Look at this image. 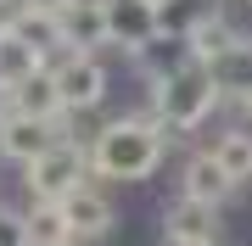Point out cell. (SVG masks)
<instances>
[{
    "mask_svg": "<svg viewBox=\"0 0 252 246\" xmlns=\"http://www.w3.org/2000/svg\"><path fill=\"white\" fill-rule=\"evenodd\" d=\"M39 67H45V56H39L34 45H23L11 28H0V84H17L28 73H39Z\"/></svg>",
    "mask_w": 252,
    "mask_h": 246,
    "instance_id": "e0dca14e",
    "label": "cell"
},
{
    "mask_svg": "<svg viewBox=\"0 0 252 246\" xmlns=\"http://www.w3.org/2000/svg\"><path fill=\"white\" fill-rule=\"evenodd\" d=\"M157 6H162V0H157Z\"/></svg>",
    "mask_w": 252,
    "mask_h": 246,
    "instance_id": "7402d4cb",
    "label": "cell"
},
{
    "mask_svg": "<svg viewBox=\"0 0 252 246\" xmlns=\"http://www.w3.org/2000/svg\"><path fill=\"white\" fill-rule=\"evenodd\" d=\"M6 28L23 39V45H34L45 62H51V56H62V51H73L67 34H62V11H51V6H17Z\"/></svg>",
    "mask_w": 252,
    "mask_h": 246,
    "instance_id": "9c48e42d",
    "label": "cell"
},
{
    "mask_svg": "<svg viewBox=\"0 0 252 246\" xmlns=\"http://www.w3.org/2000/svg\"><path fill=\"white\" fill-rule=\"evenodd\" d=\"M207 11H213V0H162V6H157V28H162V34H190V28H196L202 17H207Z\"/></svg>",
    "mask_w": 252,
    "mask_h": 246,
    "instance_id": "ac0fdd59",
    "label": "cell"
},
{
    "mask_svg": "<svg viewBox=\"0 0 252 246\" xmlns=\"http://www.w3.org/2000/svg\"><path fill=\"white\" fill-rule=\"evenodd\" d=\"M62 34L73 51H107V6L101 0H67L62 6Z\"/></svg>",
    "mask_w": 252,
    "mask_h": 246,
    "instance_id": "7c38bea8",
    "label": "cell"
},
{
    "mask_svg": "<svg viewBox=\"0 0 252 246\" xmlns=\"http://www.w3.org/2000/svg\"><path fill=\"white\" fill-rule=\"evenodd\" d=\"M162 235H190V241H224V219H219L213 201L196 196H174L162 213Z\"/></svg>",
    "mask_w": 252,
    "mask_h": 246,
    "instance_id": "30bf717a",
    "label": "cell"
},
{
    "mask_svg": "<svg viewBox=\"0 0 252 246\" xmlns=\"http://www.w3.org/2000/svg\"><path fill=\"white\" fill-rule=\"evenodd\" d=\"M84 179H90V151L73 146V140H56L45 157H34V163L23 168L28 201H62L67 191H79Z\"/></svg>",
    "mask_w": 252,
    "mask_h": 246,
    "instance_id": "277c9868",
    "label": "cell"
},
{
    "mask_svg": "<svg viewBox=\"0 0 252 246\" xmlns=\"http://www.w3.org/2000/svg\"><path fill=\"white\" fill-rule=\"evenodd\" d=\"M51 73H56V90H62V112H90V107H107L112 95V67L101 51H62L51 56Z\"/></svg>",
    "mask_w": 252,
    "mask_h": 246,
    "instance_id": "3957f363",
    "label": "cell"
},
{
    "mask_svg": "<svg viewBox=\"0 0 252 246\" xmlns=\"http://www.w3.org/2000/svg\"><path fill=\"white\" fill-rule=\"evenodd\" d=\"M213 79H219V90H224V101H235V107L252 95V34H241V39L213 62Z\"/></svg>",
    "mask_w": 252,
    "mask_h": 246,
    "instance_id": "5bb4252c",
    "label": "cell"
},
{
    "mask_svg": "<svg viewBox=\"0 0 252 246\" xmlns=\"http://www.w3.org/2000/svg\"><path fill=\"white\" fill-rule=\"evenodd\" d=\"M219 107H224V90H219V79H213L207 62H185V67H174V73L146 84V112H152L168 135L202 129Z\"/></svg>",
    "mask_w": 252,
    "mask_h": 246,
    "instance_id": "7a4b0ae2",
    "label": "cell"
},
{
    "mask_svg": "<svg viewBox=\"0 0 252 246\" xmlns=\"http://www.w3.org/2000/svg\"><path fill=\"white\" fill-rule=\"evenodd\" d=\"M157 34V0H107V51H124L135 62Z\"/></svg>",
    "mask_w": 252,
    "mask_h": 246,
    "instance_id": "8992f818",
    "label": "cell"
},
{
    "mask_svg": "<svg viewBox=\"0 0 252 246\" xmlns=\"http://www.w3.org/2000/svg\"><path fill=\"white\" fill-rule=\"evenodd\" d=\"M73 246H79V241H73Z\"/></svg>",
    "mask_w": 252,
    "mask_h": 246,
    "instance_id": "603a6c76",
    "label": "cell"
},
{
    "mask_svg": "<svg viewBox=\"0 0 252 246\" xmlns=\"http://www.w3.org/2000/svg\"><path fill=\"white\" fill-rule=\"evenodd\" d=\"M0 246H28V219H23V207H0Z\"/></svg>",
    "mask_w": 252,
    "mask_h": 246,
    "instance_id": "d6986e66",
    "label": "cell"
},
{
    "mask_svg": "<svg viewBox=\"0 0 252 246\" xmlns=\"http://www.w3.org/2000/svg\"><path fill=\"white\" fill-rule=\"evenodd\" d=\"M168 129H162L152 112H124V118H107V129L90 146V173L107 185H146L168 157Z\"/></svg>",
    "mask_w": 252,
    "mask_h": 246,
    "instance_id": "6da1fadb",
    "label": "cell"
},
{
    "mask_svg": "<svg viewBox=\"0 0 252 246\" xmlns=\"http://www.w3.org/2000/svg\"><path fill=\"white\" fill-rule=\"evenodd\" d=\"M56 140H62V118H23V112H11L0 123V157L17 163V168H28L34 157H45Z\"/></svg>",
    "mask_w": 252,
    "mask_h": 246,
    "instance_id": "52a82bcc",
    "label": "cell"
},
{
    "mask_svg": "<svg viewBox=\"0 0 252 246\" xmlns=\"http://www.w3.org/2000/svg\"><path fill=\"white\" fill-rule=\"evenodd\" d=\"M241 6H252V0H241Z\"/></svg>",
    "mask_w": 252,
    "mask_h": 246,
    "instance_id": "44dd1931",
    "label": "cell"
},
{
    "mask_svg": "<svg viewBox=\"0 0 252 246\" xmlns=\"http://www.w3.org/2000/svg\"><path fill=\"white\" fill-rule=\"evenodd\" d=\"M6 101H11V112H23V118H62V90H56L51 67H39V73L6 84Z\"/></svg>",
    "mask_w": 252,
    "mask_h": 246,
    "instance_id": "8fae6325",
    "label": "cell"
},
{
    "mask_svg": "<svg viewBox=\"0 0 252 246\" xmlns=\"http://www.w3.org/2000/svg\"><path fill=\"white\" fill-rule=\"evenodd\" d=\"M162 246H219V241H190V235H162Z\"/></svg>",
    "mask_w": 252,
    "mask_h": 246,
    "instance_id": "ffe728a7",
    "label": "cell"
},
{
    "mask_svg": "<svg viewBox=\"0 0 252 246\" xmlns=\"http://www.w3.org/2000/svg\"><path fill=\"white\" fill-rule=\"evenodd\" d=\"M28 246H73V229L62 219V201H28Z\"/></svg>",
    "mask_w": 252,
    "mask_h": 246,
    "instance_id": "9a60e30c",
    "label": "cell"
},
{
    "mask_svg": "<svg viewBox=\"0 0 252 246\" xmlns=\"http://www.w3.org/2000/svg\"><path fill=\"white\" fill-rule=\"evenodd\" d=\"M62 219L73 229V241L79 246H95V241H107L112 229H118V207H112V196L95 185V173L79 185V191H67L62 196Z\"/></svg>",
    "mask_w": 252,
    "mask_h": 246,
    "instance_id": "5b68a950",
    "label": "cell"
},
{
    "mask_svg": "<svg viewBox=\"0 0 252 246\" xmlns=\"http://www.w3.org/2000/svg\"><path fill=\"white\" fill-rule=\"evenodd\" d=\"M213 157L230 168L235 185H252V129H224V135H213Z\"/></svg>",
    "mask_w": 252,
    "mask_h": 246,
    "instance_id": "2e32d148",
    "label": "cell"
},
{
    "mask_svg": "<svg viewBox=\"0 0 252 246\" xmlns=\"http://www.w3.org/2000/svg\"><path fill=\"white\" fill-rule=\"evenodd\" d=\"M241 191V185L230 179V168L213 157V146H202V151H190L185 157V168H180V196H196V201H213V207H224V201Z\"/></svg>",
    "mask_w": 252,
    "mask_h": 246,
    "instance_id": "ba28073f",
    "label": "cell"
},
{
    "mask_svg": "<svg viewBox=\"0 0 252 246\" xmlns=\"http://www.w3.org/2000/svg\"><path fill=\"white\" fill-rule=\"evenodd\" d=\"M235 39H241V28L230 23V11H224V6H213V11H207V17L185 34V45H190V62H207V67H213L219 56L235 45Z\"/></svg>",
    "mask_w": 252,
    "mask_h": 246,
    "instance_id": "4fadbf2b",
    "label": "cell"
}]
</instances>
